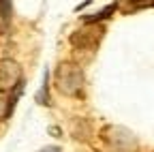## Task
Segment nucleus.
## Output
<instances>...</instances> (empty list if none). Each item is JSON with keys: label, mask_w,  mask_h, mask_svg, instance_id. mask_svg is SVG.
Returning <instances> with one entry per match:
<instances>
[{"label": "nucleus", "mask_w": 154, "mask_h": 152, "mask_svg": "<svg viewBox=\"0 0 154 152\" xmlns=\"http://www.w3.org/2000/svg\"><path fill=\"white\" fill-rule=\"evenodd\" d=\"M56 77H58V88L64 94H77L84 84V75H82L79 67H75V64H60Z\"/></svg>", "instance_id": "obj_1"}, {"label": "nucleus", "mask_w": 154, "mask_h": 152, "mask_svg": "<svg viewBox=\"0 0 154 152\" xmlns=\"http://www.w3.org/2000/svg\"><path fill=\"white\" fill-rule=\"evenodd\" d=\"M113 133H116V137L111 135L109 131H105V141L116 150V152H131V150H135V139H133V135L128 131H124V129H120V126H113L111 129Z\"/></svg>", "instance_id": "obj_2"}, {"label": "nucleus", "mask_w": 154, "mask_h": 152, "mask_svg": "<svg viewBox=\"0 0 154 152\" xmlns=\"http://www.w3.org/2000/svg\"><path fill=\"white\" fill-rule=\"evenodd\" d=\"M15 82H19V69L15 62L11 60H5L0 62V88H11L15 86Z\"/></svg>", "instance_id": "obj_3"}, {"label": "nucleus", "mask_w": 154, "mask_h": 152, "mask_svg": "<svg viewBox=\"0 0 154 152\" xmlns=\"http://www.w3.org/2000/svg\"><path fill=\"white\" fill-rule=\"evenodd\" d=\"M13 109V101H9L2 92H0V120H5L9 116V111Z\"/></svg>", "instance_id": "obj_4"}, {"label": "nucleus", "mask_w": 154, "mask_h": 152, "mask_svg": "<svg viewBox=\"0 0 154 152\" xmlns=\"http://www.w3.org/2000/svg\"><path fill=\"white\" fill-rule=\"evenodd\" d=\"M41 152H60V150H58L56 146H47V148H43Z\"/></svg>", "instance_id": "obj_5"}]
</instances>
